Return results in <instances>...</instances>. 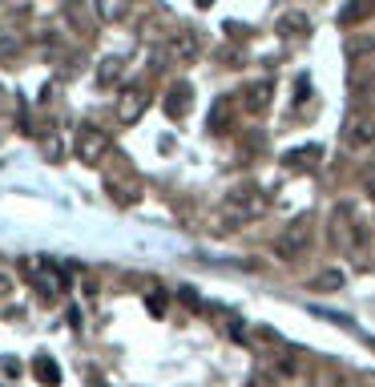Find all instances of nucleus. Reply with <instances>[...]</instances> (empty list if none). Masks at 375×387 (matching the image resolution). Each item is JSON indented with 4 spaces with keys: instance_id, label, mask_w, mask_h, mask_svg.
Returning <instances> with one entry per match:
<instances>
[{
    "instance_id": "23",
    "label": "nucleus",
    "mask_w": 375,
    "mask_h": 387,
    "mask_svg": "<svg viewBox=\"0 0 375 387\" xmlns=\"http://www.w3.org/2000/svg\"><path fill=\"white\" fill-rule=\"evenodd\" d=\"M45 153H49V162H57V158H61V141L49 138V141H45Z\"/></svg>"
},
{
    "instance_id": "20",
    "label": "nucleus",
    "mask_w": 375,
    "mask_h": 387,
    "mask_svg": "<svg viewBox=\"0 0 375 387\" xmlns=\"http://www.w3.org/2000/svg\"><path fill=\"white\" fill-rule=\"evenodd\" d=\"M21 57V40L16 37H0V61H16Z\"/></svg>"
},
{
    "instance_id": "1",
    "label": "nucleus",
    "mask_w": 375,
    "mask_h": 387,
    "mask_svg": "<svg viewBox=\"0 0 375 387\" xmlns=\"http://www.w3.org/2000/svg\"><path fill=\"white\" fill-rule=\"evenodd\" d=\"M25 275H28V283L40 290V299H53V295L69 290V271H61L53 258H33V263H25Z\"/></svg>"
},
{
    "instance_id": "11",
    "label": "nucleus",
    "mask_w": 375,
    "mask_h": 387,
    "mask_svg": "<svg viewBox=\"0 0 375 387\" xmlns=\"http://www.w3.org/2000/svg\"><path fill=\"white\" fill-rule=\"evenodd\" d=\"M278 33H283V37H307V33H311V16L307 13H283L278 16Z\"/></svg>"
},
{
    "instance_id": "27",
    "label": "nucleus",
    "mask_w": 375,
    "mask_h": 387,
    "mask_svg": "<svg viewBox=\"0 0 375 387\" xmlns=\"http://www.w3.org/2000/svg\"><path fill=\"white\" fill-rule=\"evenodd\" d=\"M9 290H13V283H9V278L0 275V295H9Z\"/></svg>"
},
{
    "instance_id": "8",
    "label": "nucleus",
    "mask_w": 375,
    "mask_h": 387,
    "mask_svg": "<svg viewBox=\"0 0 375 387\" xmlns=\"http://www.w3.org/2000/svg\"><path fill=\"white\" fill-rule=\"evenodd\" d=\"M371 13H375V0H347V4L339 9L335 25H339V28H355V25H363V21H367Z\"/></svg>"
},
{
    "instance_id": "16",
    "label": "nucleus",
    "mask_w": 375,
    "mask_h": 387,
    "mask_svg": "<svg viewBox=\"0 0 375 387\" xmlns=\"http://www.w3.org/2000/svg\"><path fill=\"white\" fill-rule=\"evenodd\" d=\"M170 49H174V57H182V61H194V57H198V37H194V33H178Z\"/></svg>"
},
{
    "instance_id": "10",
    "label": "nucleus",
    "mask_w": 375,
    "mask_h": 387,
    "mask_svg": "<svg viewBox=\"0 0 375 387\" xmlns=\"http://www.w3.org/2000/svg\"><path fill=\"white\" fill-rule=\"evenodd\" d=\"M271 97H275V85H271V81H254V85L246 89V109L250 113H266L271 109Z\"/></svg>"
},
{
    "instance_id": "15",
    "label": "nucleus",
    "mask_w": 375,
    "mask_h": 387,
    "mask_svg": "<svg viewBox=\"0 0 375 387\" xmlns=\"http://www.w3.org/2000/svg\"><path fill=\"white\" fill-rule=\"evenodd\" d=\"M93 9H97V16L105 21V25H113V21H121L125 16L129 4H125V0H93Z\"/></svg>"
},
{
    "instance_id": "3",
    "label": "nucleus",
    "mask_w": 375,
    "mask_h": 387,
    "mask_svg": "<svg viewBox=\"0 0 375 387\" xmlns=\"http://www.w3.org/2000/svg\"><path fill=\"white\" fill-rule=\"evenodd\" d=\"M307 242H311V230H307V218H299V222H290L287 230L275 238V258H283V263H295L303 250H307Z\"/></svg>"
},
{
    "instance_id": "17",
    "label": "nucleus",
    "mask_w": 375,
    "mask_h": 387,
    "mask_svg": "<svg viewBox=\"0 0 375 387\" xmlns=\"http://www.w3.org/2000/svg\"><path fill=\"white\" fill-rule=\"evenodd\" d=\"M121 69H125L121 57H105V61L97 65V85H113V81L121 77Z\"/></svg>"
},
{
    "instance_id": "25",
    "label": "nucleus",
    "mask_w": 375,
    "mask_h": 387,
    "mask_svg": "<svg viewBox=\"0 0 375 387\" xmlns=\"http://www.w3.org/2000/svg\"><path fill=\"white\" fill-rule=\"evenodd\" d=\"M0 367H4V375H16V371H21V363H16V359H4Z\"/></svg>"
},
{
    "instance_id": "13",
    "label": "nucleus",
    "mask_w": 375,
    "mask_h": 387,
    "mask_svg": "<svg viewBox=\"0 0 375 387\" xmlns=\"http://www.w3.org/2000/svg\"><path fill=\"white\" fill-rule=\"evenodd\" d=\"M105 190H109L113 198L121 202V206H129V202H138V182H134V178H129V182H121V178H109V182H105Z\"/></svg>"
},
{
    "instance_id": "7",
    "label": "nucleus",
    "mask_w": 375,
    "mask_h": 387,
    "mask_svg": "<svg viewBox=\"0 0 375 387\" xmlns=\"http://www.w3.org/2000/svg\"><path fill=\"white\" fill-rule=\"evenodd\" d=\"M146 105H150V97L141 93V89H125L121 93V101H117V121H125V125H134L146 113Z\"/></svg>"
},
{
    "instance_id": "24",
    "label": "nucleus",
    "mask_w": 375,
    "mask_h": 387,
    "mask_svg": "<svg viewBox=\"0 0 375 387\" xmlns=\"http://www.w3.org/2000/svg\"><path fill=\"white\" fill-rule=\"evenodd\" d=\"M295 93H299V97H295V101H299V105H303V101L311 97V85H307V81H303V77H299V81H295Z\"/></svg>"
},
{
    "instance_id": "4",
    "label": "nucleus",
    "mask_w": 375,
    "mask_h": 387,
    "mask_svg": "<svg viewBox=\"0 0 375 387\" xmlns=\"http://www.w3.org/2000/svg\"><path fill=\"white\" fill-rule=\"evenodd\" d=\"M263 210H266V198L259 190H234V194L226 198V214H230V218H242V222H246V218H259Z\"/></svg>"
},
{
    "instance_id": "9",
    "label": "nucleus",
    "mask_w": 375,
    "mask_h": 387,
    "mask_svg": "<svg viewBox=\"0 0 375 387\" xmlns=\"http://www.w3.org/2000/svg\"><path fill=\"white\" fill-rule=\"evenodd\" d=\"M319 158H323V146H299V150L283 153V165L287 170H311Z\"/></svg>"
},
{
    "instance_id": "21",
    "label": "nucleus",
    "mask_w": 375,
    "mask_h": 387,
    "mask_svg": "<svg viewBox=\"0 0 375 387\" xmlns=\"http://www.w3.org/2000/svg\"><path fill=\"white\" fill-rule=\"evenodd\" d=\"M146 307H150L153 319H162V315H165V295H162V290H153L150 299H146Z\"/></svg>"
},
{
    "instance_id": "2",
    "label": "nucleus",
    "mask_w": 375,
    "mask_h": 387,
    "mask_svg": "<svg viewBox=\"0 0 375 387\" xmlns=\"http://www.w3.org/2000/svg\"><path fill=\"white\" fill-rule=\"evenodd\" d=\"M109 133L101 129V125H93V121H81L77 125V141H73V150H77V158L85 165H97V162H105V153H109Z\"/></svg>"
},
{
    "instance_id": "14",
    "label": "nucleus",
    "mask_w": 375,
    "mask_h": 387,
    "mask_svg": "<svg viewBox=\"0 0 375 387\" xmlns=\"http://www.w3.org/2000/svg\"><path fill=\"white\" fill-rule=\"evenodd\" d=\"M210 133H226L230 129V97H218L214 101V109H210Z\"/></svg>"
},
{
    "instance_id": "22",
    "label": "nucleus",
    "mask_w": 375,
    "mask_h": 387,
    "mask_svg": "<svg viewBox=\"0 0 375 387\" xmlns=\"http://www.w3.org/2000/svg\"><path fill=\"white\" fill-rule=\"evenodd\" d=\"M178 299L186 302L190 311H202V299H198V290H194V287H182V290H178Z\"/></svg>"
},
{
    "instance_id": "26",
    "label": "nucleus",
    "mask_w": 375,
    "mask_h": 387,
    "mask_svg": "<svg viewBox=\"0 0 375 387\" xmlns=\"http://www.w3.org/2000/svg\"><path fill=\"white\" fill-rule=\"evenodd\" d=\"M363 190H367V194H371V198H375V170H371V174H367V178H363Z\"/></svg>"
},
{
    "instance_id": "12",
    "label": "nucleus",
    "mask_w": 375,
    "mask_h": 387,
    "mask_svg": "<svg viewBox=\"0 0 375 387\" xmlns=\"http://www.w3.org/2000/svg\"><path fill=\"white\" fill-rule=\"evenodd\" d=\"M33 375H37L45 387H57V383H61V367L53 363V355H33Z\"/></svg>"
},
{
    "instance_id": "5",
    "label": "nucleus",
    "mask_w": 375,
    "mask_h": 387,
    "mask_svg": "<svg viewBox=\"0 0 375 387\" xmlns=\"http://www.w3.org/2000/svg\"><path fill=\"white\" fill-rule=\"evenodd\" d=\"M343 141L347 146H371L375 141V117L371 113H347V121H343Z\"/></svg>"
},
{
    "instance_id": "6",
    "label": "nucleus",
    "mask_w": 375,
    "mask_h": 387,
    "mask_svg": "<svg viewBox=\"0 0 375 387\" xmlns=\"http://www.w3.org/2000/svg\"><path fill=\"white\" fill-rule=\"evenodd\" d=\"M165 117H174V121H182V117H186L190 113V105H194V85H190V81H174V85H170V93H165Z\"/></svg>"
},
{
    "instance_id": "19",
    "label": "nucleus",
    "mask_w": 375,
    "mask_h": 387,
    "mask_svg": "<svg viewBox=\"0 0 375 387\" xmlns=\"http://www.w3.org/2000/svg\"><path fill=\"white\" fill-rule=\"evenodd\" d=\"M371 49H375V37H371V33H367V37L347 40V61H359V57H367Z\"/></svg>"
},
{
    "instance_id": "18",
    "label": "nucleus",
    "mask_w": 375,
    "mask_h": 387,
    "mask_svg": "<svg viewBox=\"0 0 375 387\" xmlns=\"http://www.w3.org/2000/svg\"><path fill=\"white\" fill-rule=\"evenodd\" d=\"M343 283H347V275H343V271H323V275L311 278V290H339Z\"/></svg>"
}]
</instances>
